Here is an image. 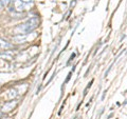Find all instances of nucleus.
I'll list each match as a JSON object with an SVG mask.
<instances>
[{
	"label": "nucleus",
	"instance_id": "f257e3e1",
	"mask_svg": "<svg viewBox=\"0 0 127 119\" xmlns=\"http://www.w3.org/2000/svg\"><path fill=\"white\" fill-rule=\"evenodd\" d=\"M39 24V19L37 17H32L30 18L27 22L22 23V24H19L15 27V32L17 34H29L31 32H33Z\"/></svg>",
	"mask_w": 127,
	"mask_h": 119
},
{
	"label": "nucleus",
	"instance_id": "f03ea898",
	"mask_svg": "<svg viewBox=\"0 0 127 119\" xmlns=\"http://www.w3.org/2000/svg\"><path fill=\"white\" fill-rule=\"evenodd\" d=\"M13 4H14V9L16 11L21 12L22 10H25V2L22 0H14Z\"/></svg>",
	"mask_w": 127,
	"mask_h": 119
},
{
	"label": "nucleus",
	"instance_id": "7ed1b4c3",
	"mask_svg": "<svg viewBox=\"0 0 127 119\" xmlns=\"http://www.w3.org/2000/svg\"><path fill=\"white\" fill-rule=\"evenodd\" d=\"M16 105H17V102H16V101H10V102H6V103H5L4 105H3L2 111H5V112H9V111L13 110Z\"/></svg>",
	"mask_w": 127,
	"mask_h": 119
},
{
	"label": "nucleus",
	"instance_id": "20e7f679",
	"mask_svg": "<svg viewBox=\"0 0 127 119\" xmlns=\"http://www.w3.org/2000/svg\"><path fill=\"white\" fill-rule=\"evenodd\" d=\"M13 40L17 43H21V42H25L27 40V35L26 34H17L16 36L13 37Z\"/></svg>",
	"mask_w": 127,
	"mask_h": 119
},
{
	"label": "nucleus",
	"instance_id": "39448f33",
	"mask_svg": "<svg viewBox=\"0 0 127 119\" xmlns=\"http://www.w3.org/2000/svg\"><path fill=\"white\" fill-rule=\"evenodd\" d=\"M12 46H13V45H12L10 42H7V41H5V40H3V39L0 38V49L7 50V49H11Z\"/></svg>",
	"mask_w": 127,
	"mask_h": 119
},
{
	"label": "nucleus",
	"instance_id": "423d86ee",
	"mask_svg": "<svg viewBox=\"0 0 127 119\" xmlns=\"http://www.w3.org/2000/svg\"><path fill=\"white\" fill-rule=\"evenodd\" d=\"M0 57L4 58V59H6V60H12V59H13V55H12L11 52H6V51H4L3 53H0Z\"/></svg>",
	"mask_w": 127,
	"mask_h": 119
},
{
	"label": "nucleus",
	"instance_id": "0eeeda50",
	"mask_svg": "<svg viewBox=\"0 0 127 119\" xmlns=\"http://www.w3.org/2000/svg\"><path fill=\"white\" fill-rule=\"evenodd\" d=\"M13 2H14V0H1V3H2V5H4V6L10 5L11 3H13Z\"/></svg>",
	"mask_w": 127,
	"mask_h": 119
}]
</instances>
